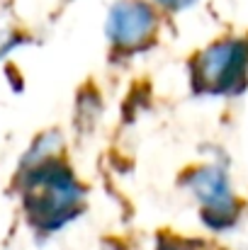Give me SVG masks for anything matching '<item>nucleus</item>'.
I'll use <instances>...</instances> for the list:
<instances>
[{
    "label": "nucleus",
    "instance_id": "20e7f679",
    "mask_svg": "<svg viewBox=\"0 0 248 250\" xmlns=\"http://www.w3.org/2000/svg\"><path fill=\"white\" fill-rule=\"evenodd\" d=\"M180 187L192 197L202 221L212 231H224L236 224L241 202L226 167L219 163H192L180 172Z\"/></svg>",
    "mask_w": 248,
    "mask_h": 250
},
{
    "label": "nucleus",
    "instance_id": "f257e3e1",
    "mask_svg": "<svg viewBox=\"0 0 248 250\" xmlns=\"http://www.w3.org/2000/svg\"><path fill=\"white\" fill-rule=\"evenodd\" d=\"M12 187L20 194L27 221L42 233L66 229L81 216L88 202V187L66 156L15 172Z\"/></svg>",
    "mask_w": 248,
    "mask_h": 250
},
{
    "label": "nucleus",
    "instance_id": "423d86ee",
    "mask_svg": "<svg viewBox=\"0 0 248 250\" xmlns=\"http://www.w3.org/2000/svg\"><path fill=\"white\" fill-rule=\"evenodd\" d=\"M32 42H34V37H32L27 29H22V27H2V29H0V66H2L15 51L29 46Z\"/></svg>",
    "mask_w": 248,
    "mask_h": 250
},
{
    "label": "nucleus",
    "instance_id": "f03ea898",
    "mask_svg": "<svg viewBox=\"0 0 248 250\" xmlns=\"http://www.w3.org/2000/svg\"><path fill=\"white\" fill-rule=\"evenodd\" d=\"M190 87L202 97H231L248 83V37H219L187 63Z\"/></svg>",
    "mask_w": 248,
    "mask_h": 250
},
{
    "label": "nucleus",
    "instance_id": "0eeeda50",
    "mask_svg": "<svg viewBox=\"0 0 248 250\" xmlns=\"http://www.w3.org/2000/svg\"><path fill=\"white\" fill-rule=\"evenodd\" d=\"M149 2H154L163 15H180V12L195 7L200 0H149Z\"/></svg>",
    "mask_w": 248,
    "mask_h": 250
},
{
    "label": "nucleus",
    "instance_id": "7ed1b4c3",
    "mask_svg": "<svg viewBox=\"0 0 248 250\" xmlns=\"http://www.w3.org/2000/svg\"><path fill=\"white\" fill-rule=\"evenodd\" d=\"M163 27V12L149 0H114L105 12V42L112 59H132L149 51Z\"/></svg>",
    "mask_w": 248,
    "mask_h": 250
},
{
    "label": "nucleus",
    "instance_id": "39448f33",
    "mask_svg": "<svg viewBox=\"0 0 248 250\" xmlns=\"http://www.w3.org/2000/svg\"><path fill=\"white\" fill-rule=\"evenodd\" d=\"M64 156H66V134H64V129H59V126L42 129L39 134L32 136L27 148L20 153L15 172H27L32 167L49 163L54 158H64Z\"/></svg>",
    "mask_w": 248,
    "mask_h": 250
}]
</instances>
